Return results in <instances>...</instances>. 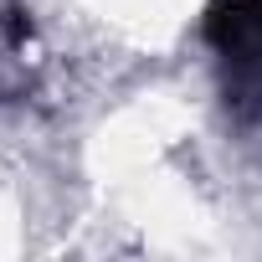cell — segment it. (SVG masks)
I'll list each match as a JSON object with an SVG mask.
<instances>
[{"mask_svg":"<svg viewBox=\"0 0 262 262\" xmlns=\"http://www.w3.org/2000/svg\"><path fill=\"white\" fill-rule=\"evenodd\" d=\"M206 41L226 77V108L242 123L262 118V0H211Z\"/></svg>","mask_w":262,"mask_h":262,"instance_id":"cell-1","label":"cell"},{"mask_svg":"<svg viewBox=\"0 0 262 262\" xmlns=\"http://www.w3.org/2000/svg\"><path fill=\"white\" fill-rule=\"evenodd\" d=\"M36 82V26L26 11L0 6V103L26 98Z\"/></svg>","mask_w":262,"mask_h":262,"instance_id":"cell-2","label":"cell"}]
</instances>
